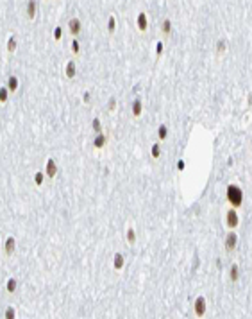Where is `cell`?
<instances>
[{
    "label": "cell",
    "instance_id": "6da1fadb",
    "mask_svg": "<svg viewBox=\"0 0 252 319\" xmlns=\"http://www.w3.org/2000/svg\"><path fill=\"white\" fill-rule=\"evenodd\" d=\"M225 197H227L229 204H231L233 208H240L241 203H243V190H241L238 185H229V186H227Z\"/></svg>",
    "mask_w": 252,
    "mask_h": 319
},
{
    "label": "cell",
    "instance_id": "d6a6232c",
    "mask_svg": "<svg viewBox=\"0 0 252 319\" xmlns=\"http://www.w3.org/2000/svg\"><path fill=\"white\" fill-rule=\"evenodd\" d=\"M184 167H186L184 160H179V161H177V170H184Z\"/></svg>",
    "mask_w": 252,
    "mask_h": 319
},
{
    "label": "cell",
    "instance_id": "8992f818",
    "mask_svg": "<svg viewBox=\"0 0 252 319\" xmlns=\"http://www.w3.org/2000/svg\"><path fill=\"white\" fill-rule=\"evenodd\" d=\"M45 174H47L48 178H56V174H57V163H56V160H47Z\"/></svg>",
    "mask_w": 252,
    "mask_h": 319
},
{
    "label": "cell",
    "instance_id": "7402d4cb",
    "mask_svg": "<svg viewBox=\"0 0 252 319\" xmlns=\"http://www.w3.org/2000/svg\"><path fill=\"white\" fill-rule=\"evenodd\" d=\"M115 27H116V18H115V16H109V20H107V31L113 32Z\"/></svg>",
    "mask_w": 252,
    "mask_h": 319
},
{
    "label": "cell",
    "instance_id": "d4e9b609",
    "mask_svg": "<svg viewBox=\"0 0 252 319\" xmlns=\"http://www.w3.org/2000/svg\"><path fill=\"white\" fill-rule=\"evenodd\" d=\"M240 278V271H238V265H231V280H238Z\"/></svg>",
    "mask_w": 252,
    "mask_h": 319
},
{
    "label": "cell",
    "instance_id": "d6986e66",
    "mask_svg": "<svg viewBox=\"0 0 252 319\" xmlns=\"http://www.w3.org/2000/svg\"><path fill=\"white\" fill-rule=\"evenodd\" d=\"M7 50H9V52H15V50H16V38H15V36H11L9 41H7Z\"/></svg>",
    "mask_w": 252,
    "mask_h": 319
},
{
    "label": "cell",
    "instance_id": "603a6c76",
    "mask_svg": "<svg viewBox=\"0 0 252 319\" xmlns=\"http://www.w3.org/2000/svg\"><path fill=\"white\" fill-rule=\"evenodd\" d=\"M115 267L116 269H122L123 267V257L118 253V255H115Z\"/></svg>",
    "mask_w": 252,
    "mask_h": 319
},
{
    "label": "cell",
    "instance_id": "ffe728a7",
    "mask_svg": "<svg viewBox=\"0 0 252 319\" xmlns=\"http://www.w3.org/2000/svg\"><path fill=\"white\" fill-rule=\"evenodd\" d=\"M7 97H9V92H7L5 86H2V88H0V102H2V104L7 102Z\"/></svg>",
    "mask_w": 252,
    "mask_h": 319
},
{
    "label": "cell",
    "instance_id": "3957f363",
    "mask_svg": "<svg viewBox=\"0 0 252 319\" xmlns=\"http://www.w3.org/2000/svg\"><path fill=\"white\" fill-rule=\"evenodd\" d=\"M68 31H70L74 36L80 34V31H82V23H80V20H79V18H70V22H68Z\"/></svg>",
    "mask_w": 252,
    "mask_h": 319
},
{
    "label": "cell",
    "instance_id": "5bb4252c",
    "mask_svg": "<svg viewBox=\"0 0 252 319\" xmlns=\"http://www.w3.org/2000/svg\"><path fill=\"white\" fill-rule=\"evenodd\" d=\"M157 136L161 140H166V136H168V127H166V124H161V126L157 127Z\"/></svg>",
    "mask_w": 252,
    "mask_h": 319
},
{
    "label": "cell",
    "instance_id": "ba28073f",
    "mask_svg": "<svg viewBox=\"0 0 252 319\" xmlns=\"http://www.w3.org/2000/svg\"><path fill=\"white\" fill-rule=\"evenodd\" d=\"M204 312H206V299L200 296V298H197V301H195V314H197L198 317H202Z\"/></svg>",
    "mask_w": 252,
    "mask_h": 319
},
{
    "label": "cell",
    "instance_id": "9c48e42d",
    "mask_svg": "<svg viewBox=\"0 0 252 319\" xmlns=\"http://www.w3.org/2000/svg\"><path fill=\"white\" fill-rule=\"evenodd\" d=\"M141 113H143V102L139 99H134V102H133V117H141Z\"/></svg>",
    "mask_w": 252,
    "mask_h": 319
},
{
    "label": "cell",
    "instance_id": "ac0fdd59",
    "mask_svg": "<svg viewBox=\"0 0 252 319\" xmlns=\"http://www.w3.org/2000/svg\"><path fill=\"white\" fill-rule=\"evenodd\" d=\"M225 50H227V43H225L224 40H220L218 43H216V52H218V54H224Z\"/></svg>",
    "mask_w": 252,
    "mask_h": 319
},
{
    "label": "cell",
    "instance_id": "4dcf8cb0",
    "mask_svg": "<svg viewBox=\"0 0 252 319\" xmlns=\"http://www.w3.org/2000/svg\"><path fill=\"white\" fill-rule=\"evenodd\" d=\"M163 47H165V45H163L161 41L155 45V54H157V56H161V54H163Z\"/></svg>",
    "mask_w": 252,
    "mask_h": 319
},
{
    "label": "cell",
    "instance_id": "9a60e30c",
    "mask_svg": "<svg viewBox=\"0 0 252 319\" xmlns=\"http://www.w3.org/2000/svg\"><path fill=\"white\" fill-rule=\"evenodd\" d=\"M91 127H93V131H95V133H104V129H102V122H100V119H98V117H95V119H93V122H91Z\"/></svg>",
    "mask_w": 252,
    "mask_h": 319
},
{
    "label": "cell",
    "instance_id": "277c9868",
    "mask_svg": "<svg viewBox=\"0 0 252 319\" xmlns=\"http://www.w3.org/2000/svg\"><path fill=\"white\" fill-rule=\"evenodd\" d=\"M136 25H138V29L141 31V32H145L147 29H149V20H147V13H139L138 15V18H136Z\"/></svg>",
    "mask_w": 252,
    "mask_h": 319
},
{
    "label": "cell",
    "instance_id": "f1b7e54d",
    "mask_svg": "<svg viewBox=\"0 0 252 319\" xmlns=\"http://www.w3.org/2000/svg\"><path fill=\"white\" fill-rule=\"evenodd\" d=\"M115 108H116V99L111 97V99H109V111H115Z\"/></svg>",
    "mask_w": 252,
    "mask_h": 319
},
{
    "label": "cell",
    "instance_id": "44dd1931",
    "mask_svg": "<svg viewBox=\"0 0 252 319\" xmlns=\"http://www.w3.org/2000/svg\"><path fill=\"white\" fill-rule=\"evenodd\" d=\"M127 240H129V244H134L136 242V231L133 230V228L127 230Z\"/></svg>",
    "mask_w": 252,
    "mask_h": 319
},
{
    "label": "cell",
    "instance_id": "5b68a950",
    "mask_svg": "<svg viewBox=\"0 0 252 319\" xmlns=\"http://www.w3.org/2000/svg\"><path fill=\"white\" fill-rule=\"evenodd\" d=\"M236 244H238V235H236L234 231L227 233V237H225V249H227V251H233L234 247H236Z\"/></svg>",
    "mask_w": 252,
    "mask_h": 319
},
{
    "label": "cell",
    "instance_id": "4fadbf2b",
    "mask_svg": "<svg viewBox=\"0 0 252 319\" xmlns=\"http://www.w3.org/2000/svg\"><path fill=\"white\" fill-rule=\"evenodd\" d=\"M36 9H38V2H29L27 4V15H29L31 20L36 16Z\"/></svg>",
    "mask_w": 252,
    "mask_h": 319
},
{
    "label": "cell",
    "instance_id": "4316f807",
    "mask_svg": "<svg viewBox=\"0 0 252 319\" xmlns=\"http://www.w3.org/2000/svg\"><path fill=\"white\" fill-rule=\"evenodd\" d=\"M15 289H16V280L11 278L7 281V290H9V292H15Z\"/></svg>",
    "mask_w": 252,
    "mask_h": 319
},
{
    "label": "cell",
    "instance_id": "f546056e",
    "mask_svg": "<svg viewBox=\"0 0 252 319\" xmlns=\"http://www.w3.org/2000/svg\"><path fill=\"white\" fill-rule=\"evenodd\" d=\"M5 319H15V310H13V308H7V310H5Z\"/></svg>",
    "mask_w": 252,
    "mask_h": 319
},
{
    "label": "cell",
    "instance_id": "8fae6325",
    "mask_svg": "<svg viewBox=\"0 0 252 319\" xmlns=\"http://www.w3.org/2000/svg\"><path fill=\"white\" fill-rule=\"evenodd\" d=\"M5 88H7V92H16V90H18V77H16V76H9Z\"/></svg>",
    "mask_w": 252,
    "mask_h": 319
},
{
    "label": "cell",
    "instance_id": "e0dca14e",
    "mask_svg": "<svg viewBox=\"0 0 252 319\" xmlns=\"http://www.w3.org/2000/svg\"><path fill=\"white\" fill-rule=\"evenodd\" d=\"M5 251H7V253H13V251H15V239H13V237H9V239L5 240Z\"/></svg>",
    "mask_w": 252,
    "mask_h": 319
},
{
    "label": "cell",
    "instance_id": "52a82bcc",
    "mask_svg": "<svg viewBox=\"0 0 252 319\" xmlns=\"http://www.w3.org/2000/svg\"><path fill=\"white\" fill-rule=\"evenodd\" d=\"M106 145H107V135L106 133H98L95 136V140H93V147L95 149H104Z\"/></svg>",
    "mask_w": 252,
    "mask_h": 319
},
{
    "label": "cell",
    "instance_id": "1f68e13d",
    "mask_svg": "<svg viewBox=\"0 0 252 319\" xmlns=\"http://www.w3.org/2000/svg\"><path fill=\"white\" fill-rule=\"evenodd\" d=\"M91 100V93L90 92H84V95H82V102H90Z\"/></svg>",
    "mask_w": 252,
    "mask_h": 319
},
{
    "label": "cell",
    "instance_id": "7a4b0ae2",
    "mask_svg": "<svg viewBox=\"0 0 252 319\" xmlns=\"http://www.w3.org/2000/svg\"><path fill=\"white\" fill-rule=\"evenodd\" d=\"M225 222H227V226H229L231 230H234V228L240 224V217H238V213H236L234 208L227 210V213H225Z\"/></svg>",
    "mask_w": 252,
    "mask_h": 319
},
{
    "label": "cell",
    "instance_id": "83f0119b",
    "mask_svg": "<svg viewBox=\"0 0 252 319\" xmlns=\"http://www.w3.org/2000/svg\"><path fill=\"white\" fill-rule=\"evenodd\" d=\"M61 36H63V29L57 25V27L54 29V40H61Z\"/></svg>",
    "mask_w": 252,
    "mask_h": 319
},
{
    "label": "cell",
    "instance_id": "cb8c5ba5",
    "mask_svg": "<svg viewBox=\"0 0 252 319\" xmlns=\"http://www.w3.org/2000/svg\"><path fill=\"white\" fill-rule=\"evenodd\" d=\"M70 47H72V52H74L75 56H77L79 52H80V43H79L77 40H74V41H72V45H70Z\"/></svg>",
    "mask_w": 252,
    "mask_h": 319
},
{
    "label": "cell",
    "instance_id": "7c38bea8",
    "mask_svg": "<svg viewBox=\"0 0 252 319\" xmlns=\"http://www.w3.org/2000/svg\"><path fill=\"white\" fill-rule=\"evenodd\" d=\"M75 72H77L75 61H68V63H66V77H68V79H74V77H75Z\"/></svg>",
    "mask_w": 252,
    "mask_h": 319
},
{
    "label": "cell",
    "instance_id": "484cf974",
    "mask_svg": "<svg viewBox=\"0 0 252 319\" xmlns=\"http://www.w3.org/2000/svg\"><path fill=\"white\" fill-rule=\"evenodd\" d=\"M43 180H45V174H43V172H36V174H34V183H36V185H41Z\"/></svg>",
    "mask_w": 252,
    "mask_h": 319
},
{
    "label": "cell",
    "instance_id": "30bf717a",
    "mask_svg": "<svg viewBox=\"0 0 252 319\" xmlns=\"http://www.w3.org/2000/svg\"><path fill=\"white\" fill-rule=\"evenodd\" d=\"M161 32H163L165 36H170V34H172V20H170V18H165V20L161 22Z\"/></svg>",
    "mask_w": 252,
    "mask_h": 319
},
{
    "label": "cell",
    "instance_id": "2e32d148",
    "mask_svg": "<svg viewBox=\"0 0 252 319\" xmlns=\"http://www.w3.org/2000/svg\"><path fill=\"white\" fill-rule=\"evenodd\" d=\"M150 154H152V158H154V160H157L159 156H161V145H159V143H154V145H152Z\"/></svg>",
    "mask_w": 252,
    "mask_h": 319
}]
</instances>
